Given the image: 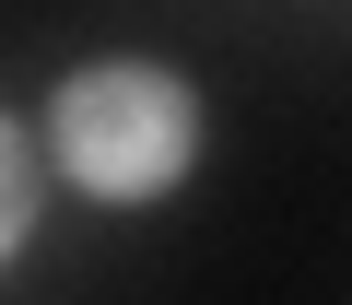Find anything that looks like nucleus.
I'll use <instances>...</instances> for the list:
<instances>
[{"instance_id": "f257e3e1", "label": "nucleus", "mask_w": 352, "mask_h": 305, "mask_svg": "<svg viewBox=\"0 0 352 305\" xmlns=\"http://www.w3.org/2000/svg\"><path fill=\"white\" fill-rule=\"evenodd\" d=\"M59 152H71V177L82 188H164L176 177V152H188V106H176V82L153 71H94L59 94Z\"/></svg>"}, {"instance_id": "f03ea898", "label": "nucleus", "mask_w": 352, "mask_h": 305, "mask_svg": "<svg viewBox=\"0 0 352 305\" xmlns=\"http://www.w3.org/2000/svg\"><path fill=\"white\" fill-rule=\"evenodd\" d=\"M24 200H36V188H24V152H12V129H0V247L24 235Z\"/></svg>"}]
</instances>
